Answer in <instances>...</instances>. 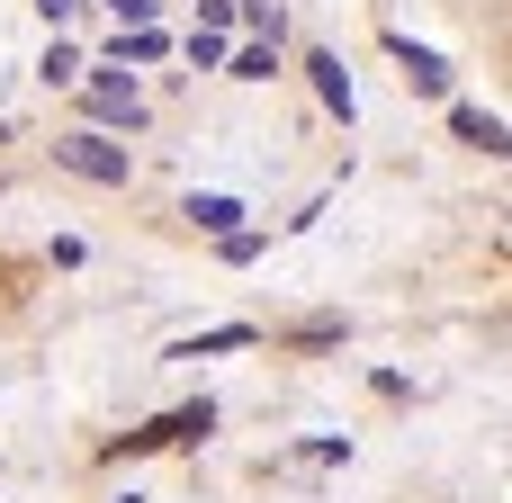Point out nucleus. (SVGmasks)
Here are the masks:
<instances>
[{"instance_id": "nucleus-1", "label": "nucleus", "mask_w": 512, "mask_h": 503, "mask_svg": "<svg viewBox=\"0 0 512 503\" xmlns=\"http://www.w3.org/2000/svg\"><path fill=\"white\" fill-rule=\"evenodd\" d=\"M54 171H72V180H90V189H126V180H135V153L81 126V135H54Z\"/></svg>"}, {"instance_id": "nucleus-2", "label": "nucleus", "mask_w": 512, "mask_h": 503, "mask_svg": "<svg viewBox=\"0 0 512 503\" xmlns=\"http://www.w3.org/2000/svg\"><path fill=\"white\" fill-rule=\"evenodd\" d=\"M207 432H216V405L198 396V405H180V414H153L144 432H126V441H117L108 459H144V450H180V441H207Z\"/></svg>"}, {"instance_id": "nucleus-3", "label": "nucleus", "mask_w": 512, "mask_h": 503, "mask_svg": "<svg viewBox=\"0 0 512 503\" xmlns=\"http://www.w3.org/2000/svg\"><path fill=\"white\" fill-rule=\"evenodd\" d=\"M90 117H99V126H126V135L144 126V99H135V81H126L117 63H108V72H90Z\"/></svg>"}, {"instance_id": "nucleus-4", "label": "nucleus", "mask_w": 512, "mask_h": 503, "mask_svg": "<svg viewBox=\"0 0 512 503\" xmlns=\"http://www.w3.org/2000/svg\"><path fill=\"white\" fill-rule=\"evenodd\" d=\"M396 45V63H405V81L423 90V99H450V63L432 54V45H414V36H387Z\"/></svg>"}, {"instance_id": "nucleus-5", "label": "nucleus", "mask_w": 512, "mask_h": 503, "mask_svg": "<svg viewBox=\"0 0 512 503\" xmlns=\"http://www.w3.org/2000/svg\"><path fill=\"white\" fill-rule=\"evenodd\" d=\"M306 72H315V99H324V108L351 126V108H360V99H351V72H342V54H324V45H315V54H306Z\"/></svg>"}, {"instance_id": "nucleus-6", "label": "nucleus", "mask_w": 512, "mask_h": 503, "mask_svg": "<svg viewBox=\"0 0 512 503\" xmlns=\"http://www.w3.org/2000/svg\"><path fill=\"white\" fill-rule=\"evenodd\" d=\"M180 216H189L198 234H243V198H225V189H198Z\"/></svg>"}, {"instance_id": "nucleus-7", "label": "nucleus", "mask_w": 512, "mask_h": 503, "mask_svg": "<svg viewBox=\"0 0 512 503\" xmlns=\"http://www.w3.org/2000/svg\"><path fill=\"white\" fill-rule=\"evenodd\" d=\"M450 126H459V144H477V153H504V117H495V108H450Z\"/></svg>"}, {"instance_id": "nucleus-8", "label": "nucleus", "mask_w": 512, "mask_h": 503, "mask_svg": "<svg viewBox=\"0 0 512 503\" xmlns=\"http://www.w3.org/2000/svg\"><path fill=\"white\" fill-rule=\"evenodd\" d=\"M252 342H261L252 324H216V333H198V342H180L171 360H216V351H252Z\"/></svg>"}, {"instance_id": "nucleus-9", "label": "nucleus", "mask_w": 512, "mask_h": 503, "mask_svg": "<svg viewBox=\"0 0 512 503\" xmlns=\"http://www.w3.org/2000/svg\"><path fill=\"white\" fill-rule=\"evenodd\" d=\"M162 54V27H117V63H153Z\"/></svg>"}, {"instance_id": "nucleus-10", "label": "nucleus", "mask_w": 512, "mask_h": 503, "mask_svg": "<svg viewBox=\"0 0 512 503\" xmlns=\"http://www.w3.org/2000/svg\"><path fill=\"white\" fill-rule=\"evenodd\" d=\"M225 63H234V81H270V72H279L270 45H243V54H225Z\"/></svg>"}, {"instance_id": "nucleus-11", "label": "nucleus", "mask_w": 512, "mask_h": 503, "mask_svg": "<svg viewBox=\"0 0 512 503\" xmlns=\"http://www.w3.org/2000/svg\"><path fill=\"white\" fill-rule=\"evenodd\" d=\"M189 63L216 72V63H225V27H198V36H189Z\"/></svg>"}, {"instance_id": "nucleus-12", "label": "nucleus", "mask_w": 512, "mask_h": 503, "mask_svg": "<svg viewBox=\"0 0 512 503\" xmlns=\"http://www.w3.org/2000/svg\"><path fill=\"white\" fill-rule=\"evenodd\" d=\"M36 72H45V81H81V54H72V45H45V63H36Z\"/></svg>"}, {"instance_id": "nucleus-13", "label": "nucleus", "mask_w": 512, "mask_h": 503, "mask_svg": "<svg viewBox=\"0 0 512 503\" xmlns=\"http://www.w3.org/2000/svg\"><path fill=\"white\" fill-rule=\"evenodd\" d=\"M297 459H306V468H342V459H351V441H306Z\"/></svg>"}, {"instance_id": "nucleus-14", "label": "nucleus", "mask_w": 512, "mask_h": 503, "mask_svg": "<svg viewBox=\"0 0 512 503\" xmlns=\"http://www.w3.org/2000/svg\"><path fill=\"white\" fill-rule=\"evenodd\" d=\"M108 9H117V27H153V9H162V0H108Z\"/></svg>"}, {"instance_id": "nucleus-15", "label": "nucleus", "mask_w": 512, "mask_h": 503, "mask_svg": "<svg viewBox=\"0 0 512 503\" xmlns=\"http://www.w3.org/2000/svg\"><path fill=\"white\" fill-rule=\"evenodd\" d=\"M198 27H234V0H198Z\"/></svg>"}, {"instance_id": "nucleus-16", "label": "nucleus", "mask_w": 512, "mask_h": 503, "mask_svg": "<svg viewBox=\"0 0 512 503\" xmlns=\"http://www.w3.org/2000/svg\"><path fill=\"white\" fill-rule=\"evenodd\" d=\"M72 9H81V0H36V18H45V27H63Z\"/></svg>"}, {"instance_id": "nucleus-17", "label": "nucleus", "mask_w": 512, "mask_h": 503, "mask_svg": "<svg viewBox=\"0 0 512 503\" xmlns=\"http://www.w3.org/2000/svg\"><path fill=\"white\" fill-rule=\"evenodd\" d=\"M126 503H144V495H126Z\"/></svg>"}]
</instances>
